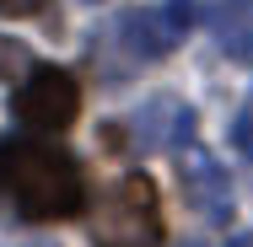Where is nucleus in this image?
Wrapping results in <instances>:
<instances>
[{"label": "nucleus", "mask_w": 253, "mask_h": 247, "mask_svg": "<svg viewBox=\"0 0 253 247\" xmlns=\"http://www.w3.org/2000/svg\"><path fill=\"white\" fill-rule=\"evenodd\" d=\"M178 177H183V199L200 210L205 220H232V177H226V167L221 161H210L205 150H183L178 156Z\"/></svg>", "instance_id": "nucleus-4"}, {"label": "nucleus", "mask_w": 253, "mask_h": 247, "mask_svg": "<svg viewBox=\"0 0 253 247\" xmlns=\"http://www.w3.org/2000/svg\"><path fill=\"white\" fill-rule=\"evenodd\" d=\"M27 59H33V49H27V43H16V38H0V81L22 75V70H27Z\"/></svg>", "instance_id": "nucleus-7"}, {"label": "nucleus", "mask_w": 253, "mask_h": 247, "mask_svg": "<svg viewBox=\"0 0 253 247\" xmlns=\"http://www.w3.org/2000/svg\"><path fill=\"white\" fill-rule=\"evenodd\" d=\"M49 0H0V16H43Z\"/></svg>", "instance_id": "nucleus-10"}, {"label": "nucleus", "mask_w": 253, "mask_h": 247, "mask_svg": "<svg viewBox=\"0 0 253 247\" xmlns=\"http://www.w3.org/2000/svg\"><path fill=\"white\" fill-rule=\"evenodd\" d=\"M172 43H178V33L167 27L162 5H140V11H124V16H119V49L129 54L135 65H151V59H162Z\"/></svg>", "instance_id": "nucleus-5"}, {"label": "nucleus", "mask_w": 253, "mask_h": 247, "mask_svg": "<svg viewBox=\"0 0 253 247\" xmlns=\"http://www.w3.org/2000/svg\"><path fill=\"white\" fill-rule=\"evenodd\" d=\"M226 247H253V231H237V237H226Z\"/></svg>", "instance_id": "nucleus-11"}, {"label": "nucleus", "mask_w": 253, "mask_h": 247, "mask_svg": "<svg viewBox=\"0 0 253 247\" xmlns=\"http://www.w3.org/2000/svg\"><path fill=\"white\" fill-rule=\"evenodd\" d=\"M92 247H162V194L146 172L119 177L92 215Z\"/></svg>", "instance_id": "nucleus-2"}, {"label": "nucleus", "mask_w": 253, "mask_h": 247, "mask_svg": "<svg viewBox=\"0 0 253 247\" xmlns=\"http://www.w3.org/2000/svg\"><path fill=\"white\" fill-rule=\"evenodd\" d=\"M86 5H97V0H86Z\"/></svg>", "instance_id": "nucleus-12"}, {"label": "nucleus", "mask_w": 253, "mask_h": 247, "mask_svg": "<svg viewBox=\"0 0 253 247\" xmlns=\"http://www.w3.org/2000/svg\"><path fill=\"white\" fill-rule=\"evenodd\" d=\"M232 145L253 161V92H248V102H243V113H237V124H232Z\"/></svg>", "instance_id": "nucleus-9"}, {"label": "nucleus", "mask_w": 253, "mask_h": 247, "mask_svg": "<svg viewBox=\"0 0 253 247\" xmlns=\"http://www.w3.org/2000/svg\"><path fill=\"white\" fill-rule=\"evenodd\" d=\"M210 27L226 59L253 65V0H215L210 5Z\"/></svg>", "instance_id": "nucleus-6"}, {"label": "nucleus", "mask_w": 253, "mask_h": 247, "mask_svg": "<svg viewBox=\"0 0 253 247\" xmlns=\"http://www.w3.org/2000/svg\"><path fill=\"white\" fill-rule=\"evenodd\" d=\"M162 16H167V27L183 38V33L200 22V0H167V5H162Z\"/></svg>", "instance_id": "nucleus-8"}, {"label": "nucleus", "mask_w": 253, "mask_h": 247, "mask_svg": "<svg viewBox=\"0 0 253 247\" xmlns=\"http://www.w3.org/2000/svg\"><path fill=\"white\" fill-rule=\"evenodd\" d=\"M16 118L38 135H54V129H70L76 113H81V92H76V75L59 70V65H38L22 86H16Z\"/></svg>", "instance_id": "nucleus-3"}, {"label": "nucleus", "mask_w": 253, "mask_h": 247, "mask_svg": "<svg viewBox=\"0 0 253 247\" xmlns=\"http://www.w3.org/2000/svg\"><path fill=\"white\" fill-rule=\"evenodd\" d=\"M0 194L16 204L22 220H76L86 215V172L65 145L5 135L0 140Z\"/></svg>", "instance_id": "nucleus-1"}]
</instances>
